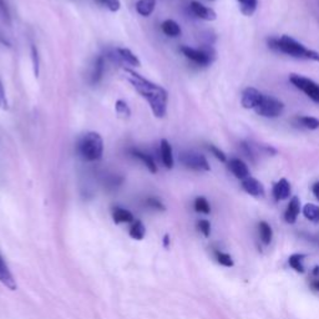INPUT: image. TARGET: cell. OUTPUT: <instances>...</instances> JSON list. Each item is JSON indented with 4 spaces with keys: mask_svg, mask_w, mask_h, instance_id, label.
Masks as SVG:
<instances>
[{
    "mask_svg": "<svg viewBox=\"0 0 319 319\" xmlns=\"http://www.w3.org/2000/svg\"><path fill=\"white\" fill-rule=\"evenodd\" d=\"M125 74L135 90L147 100L155 116L160 117V119L165 116L166 111H167V91L160 85L154 84L147 79L142 78L140 74L135 73L134 70L125 69Z\"/></svg>",
    "mask_w": 319,
    "mask_h": 319,
    "instance_id": "obj_1",
    "label": "cell"
},
{
    "mask_svg": "<svg viewBox=\"0 0 319 319\" xmlns=\"http://www.w3.org/2000/svg\"><path fill=\"white\" fill-rule=\"evenodd\" d=\"M268 46L277 53L287 54L297 59H306V60L319 61V53L306 48L303 44L297 41L289 35H282L281 38H269Z\"/></svg>",
    "mask_w": 319,
    "mask_h": 319,
    "instance_id": "obj_2",
    "label": "cell"
},
{
    "mask_svg": "<svg viewBox=\"0 0 319 319\" xmlns=\"http://www.w3.org/2000/svg\"><path fill=\"white\" fill-rule=\"evenodd\" d=\"M79 154L86 161H99L104 154V141L97 132H89L79 142Z\"/></svg>",
    "mask_w": 319,
    "mask_h": 319,
    "instance_id": "obj_3",
    "label": "cell"
},
{
    "mask_svg": "<svg viewBox=\"0 0 319 319\" xmlns=\"http://www.w3.org/2000/svg\"><path fill=\"white\" fill-rule=\"evenodd\" d=\"M181 51L191 61L202 66L210 65L216 59V51L211 46H205L202 49H193L190 48V46H182Z\"/></svg>",
    "mask_w": 319,
    "mask_h": 319,
    "instance_id": "obj_4",
    "label": "cell"
},
{
    "mask_svg": "<svg viewBox=\"0 0 319 319\" xmlns=\"http://www.w3.org/2000/svg\"><path fill=\"white\" fill-rule=\"evenodd\" d=\"M289 81H291L292 85H294L297 89L303 91L309 99H312L314 102L319 104V84L313 81L312 79H308L302 75H297V74H292V75L289 76Z\"/></svg>",
    "mask_w": 319,
    "mask_h": 319,
    "instance_id": "obj_5",
    "label": "cell"
},
{
    "mask_svg": "<svg viewBox=\"0 0 319 319\" xmlns=\"http://www.w3.org/2000/svg\"><path fill=\"white\" fill-rule=\"evenodd\" d=\"M256 112L259 116L269 117V119H274V117L281 116L282 112L284 110L283 102L279 101L278 99L273 96H268V95H263L261 104L256 107Z\"/></svg>",
    "mask_w": 319,
    "mask_h": 319,
    "instance_id": "obj_6",
    "label": "cell"
},
{
    "mask_svg": "<svg viewBox=\"0 0 319 319\" xmlns=\"http://www.w3.org/2000/svg\"><path fill=\"white\" fill-rule=\"evenodd\" d=\"M180 161L183 166L196 171H210V163L203 155L193 151H186L180 155Z\"/></svg>",
    "mask_w": 319,
    "mask_h": 319,
    "instance_id": "obj_7",
    "label": "cell"
},
{
    "mask_svg": "<svg viewBox=\"0 0 319 319\" xmlns=\"http://www.w3.org/2000/svg\"><path fill=\"white\" fill-rule=\"evenodd\" d=\"M262 99H263V94L261 91H258L254 87H247L242 92L241 104L244 109H256L261 104Z\"/></svg>",
    "mask_w": 319,
    "mask_h": 319,
    "instance_id": "obj_8",
    "label": "cell"
},
{
    "mask_svg": "<svg viewBox=\"0 0 319 319\" xmlns=\"http://www.w3.org/2000/svg\"><path fill=\"white\" fill-rule=\"evenodd\" d=\"M0 283L4 284L10 291H16V288H18L15 277H14L13 272L10 271L8 263L1 254H0Z\"/></svg>",
    "mask_w": 319,
    "mask_h": 319,
    "instance_id": "obj_9",
    "label": "cell"
},
{
    "mask_svg": "<svg viewBox=\"0 0 319 319\" xmlns=\"http://www.w3.org/2000/svg\"><path fill=\"white\" fill-rule=\"evenodd\" d=\"M191 11L193 13V15H196L197 18L202 19V20L206 21H213L217 15H216V11L213 9L207 8L203 4L198 3V1H191L190 4Z\"/></svg>",
    "mask_w": 319,
    "mask_h": 319,
    "instance_id": "obj_10",
    "label": "cell"
},
{
    "mask_svg": "<svg viewBox=\"0 0 319 319\" xmlns=\"http://www.w3.org/2000/svg\"><path fill=\"white\" fill-rule=\"evenodd\" d=\"M242 188L246 191L248 195L253 196V197H262L264 196V187L257 178L247 177L242 180Z\"/></svg>",
    "mask_w": 319,
    "mask_h": 319,
    "instance_id": "obj_11",
    "label": "cell"
},
{
    "mask_svg": "<svg viewBox=\"0 0 319 319\" xmlns=\"http://www.w3.org/2000/svg\"><path fill=\"white\" fill-rule=\"evenodd\" d=\"M228 168L235 175V177L239 178V180H244V178L249 177L248 167L241 159H237V157L231 159L228 161Z\"/></svg>",
    "mask_w": 319,
    "mask_h": 319,
    "instance_id": "obj_12",
    "label": "cell"
},
{
    "mask_svg": "<svg viewBox=\"0 0 319 319\" xmlns=\"http://www.w3.org/2000/svg\"><path fill=\"white\" fill-rule=\"evenodd\" d=\"M160 154H161V160L162 163L166 168L171 170L175 165L173 161V155H172V147H171L170 142L167 140L162 139L161 140V146H160Z\"/></svg>",
    "mask_w": 319,
    "mask_h": 319,
    "instance_id": "obj_13",
    "label": "cell"
},
{
    "mask_svg": "<svg viewBox=\"0 0 319 319\" xmlns=\"http://www.w3.org/2000/svg\"><path fill=\"white\" fill-rule=\"evenodd\" d=\"M291 196V185L286 178H281L273 186V197L276 201H283Z\"/></svg>",
    "mask_w": 319,
    "mask_h": 319,
    "instance_id": "obj_14",
    "label": "cell"
},
{
    "mask_svg": "<svg viewBox=\"0 0 319 319\" xmlns=\"http://www.w3.org/2000/svg\"><path fill=\"white\" fill-rule=\"evenodd\" d=\"M299 212H301V202H299V198L294 196V197H292V200L289 201L286 212H284V220H286V222L293 225L297 221Z\"/></svg>",
    "mask_w": 319,
    "mask_h": 319,
    "instance_id": "obj_15",
    "label": "cell"
},
{
    "mask_svg": "<svg viewBox=\"0 0 319 319\" xmlns=\"http://www.w3.org/2000/svg\"><path fill=\"white\" fill-rule=\"evenodd\" d=\"M116 56L119 58V60H121L122 63L127 64V65L131 66H140L141 63H140L139 58L132 53L130 49L126 48H117L116 49Z\"/></svg>",
    "mask_w": 319,
    "mask_h": 319,
    "instance_id": "obj_16",
    "label": "cell"
},
{
    "mask_svg": "<svg viewBox=\"0 0 319 319\" xmlns=\"http://www.w3.org/2000/svg\"><path fill=\"white\" fill-rule=\"evenodd\" d=\"M112 218L115 223H132L135 221L134 215L129 210L122 207H115L112 210Z\"/></svg>",
    "mask_w": 319,
    "mask_h": 319,
    "instance_id": "obj_17",
    "label": "cell"
},
{
    "mask_svg": "<svg viewBox=\"0 0 319 319\" xmlns=\"http://www.w3.org/2000/svg\"><path fill=\"white\" fill-rule=\"evenodd\" d=\"M131 154L134 155L135 157H137V159L141 161L142 163H144L145 166H146L147 168H149V171L151 173H156L157 172V165L156 162H155V160L152 159L150 155L147 154H144V152L139 151V150H131Z\"/></svg>",
    "mask_w": 319,
    "mask_h": 319,
    "instance_id": "obj_18",
    "label": "cell"
},
{
    "mask_svg": "<svg viewBox=\"0 0 319 319\" xmlns=\"http://www.w3.org/2000/svg\"><path fill=\"white\" fill-rule=\"evenodd\" d=\"M156 8V0H139L136 3V11L142 16H150Z\"/></svg>",
    "mask_w": 319,
    "mask_h": 319,
    "instance_id": "obj_19",
    "label": "cell"
},
{
    "mask_svg": "<svg viewBox=\"0 0 319 319\" xmlns=\"http://www.w3.org/2000/svg\"><path fill=\"white\" fill-rule=\"evenodd\" d=\"M129 235L132 239H136V241H141L144 239L145 235H146V228H145L144 223L140 220H136L132 222L131 227L129 230Z\"/></svg>",
    "mask_w": 319,
    "mask_h": 319,
    "instance_id": "obj_20",
    "label": "cell"
},
{
    "mask_svg": "<svg viewBox=\"0 0 319 319\" xmlns=\"http://www.w3.org/2000/svg\"><path fill=\"white\" fill-rule=\"evenodd\" d=\"M104 69H105V63L104 58L102 56H99L96 59L94 64V68H92L91 73V84H97L100 82V80L102 79V75H104Z\"/></svg>",
    "mask_w": 319,
    "mask_h": 319,
    "instance_id": "obj_21",
    "label": "cell"
},
{
    "mask_svg": "<svg viewBox=\"0 0 319 319\" xmlns=\"http://www.w3.org/2000/svg\"><path fill=\"white\" fill-rule=\"evenodd\" d=\"M161 29H162L163 33L167 36H170V38H176V36L181 35L180 25H178L175 20H171V19L163 21L162 25H161Z\"/></svg>",
    "mask_w": 319,
    "mask_h": 319,
    "instance_id": "obj_22",
    "label": "cell"
},
{
    "mask_svg": "<svg viewBox=\"0 0 319 319\" xmlns=\"http://www.w3.org/2000/svg\"><path fill=\"white\" fill-rule=\"evenodd\" d=\"M239 4V9L241 13L246 16H252L254 11L257 10V5H258V0H237Z\"/></svg>",
    "mask_w": 319,
    "mask_h": 319,
    "instance_id": "obj_23",
    "label": "cell"
},
{
    "mask_svg": "<svg viewBox=\"0 0 319 319\" xmlns=\"http://www.w3.org/2000/svg\"><path fill=\"white\" fill-rule=\"evenodd\" d=\"M306 254L303 253H294L292 256H289L288 258V263L292 268L294 269L298 273H304V266H303V261L306 258Z\"/></svg>",
    "mask_w": 319,
    "mask_h": 319,
    "instance_id": "obj_24",
    "label": "cell"
},
{
    "mask_svg": "<svg viewBox=\"0 0 319 319\" xmlns=\"http://www.w3.org/2000/svg\"><path fill=\"white\" fill-rule=\"evenodd\" d=\"M259 228V236H261V239L264 244H269L272 241V237H273V231H272V227L267 222L262 221L258 225Z\"/></svg>",
    "mask_w": 319,
    "mask_h": 319,
    "instance_id": "obj_25",
    "label": "cell"
},
{
    "mask_svg": "<svg viewBox=\"0 0 319 319\" xmlns=\"http://www.w3.org/2000/svg\"><path fill=\"white\" fill-rule=\"evenodd\" d=\"M303 215L307 220L319 222V207L313 203H307L303 208Z\"/></svg>",
    "mask_w": 319,
    "mask_h": 319,
    "instance_id": "obj_26",
    "label": "cell"
},
{
    "mask_svg": "<svg viewBox=\"0 0 319 319\" xmlns=\"http://www.w3.org/2000/svg\"><path fill=\"white\" fill-rule=\"evenodd\" d=\"M298 124L301 126L306 127L308 130H317L319 129V119L313 116H301L298 117Z\"/></svg>",
    "mask_w": 319,
    "mask_h": 319,
    "instance_id": "obj_27",
    "label": "cell"
},
{
    "mask_svg": "<svg viewBox=\"0 0 319 319\" xmlns=\"http://www.w3.org/2000/svg\"><path fill=\"white\" fill-rule=\"evenodd\" d=\"M195 210L200 213L208 215V213L211 212V206L210 203H208V201L201 196V197H197L195 200Z\"/></svg>",
    "mask_w": 319,
    "mask_h": 319,
    "instance_id": "obj_28",
    "label": "cell"
},
{
    "mask_svg": "<svg viewBox=\"0 0 319 319\" xmlns=\"http://www.w3.org/2000/svg\"><path fill=\"white\" fill-rule=\"evenodd\" d=\"M115 109H116V114L119 115V117H121V119H129L130 115H131V110H130L129 105L125 101H122V100H119V101L116 102Z\"/></svg>",
    "mask_w": 319,
    "mask_h": 319,
    "instance_id": "obj_29",
    "label": "cell"
},
{
    "mask_svg": "<svg viewBox=\"0 0 319 319\" xmlns=\"http://www.w3.org/2000/svg\"><path fill=\"white\" fill-rule=\"evenodd\" d=\"M215 256H216V259H217L218 263L222 264V266L233 267V264H235L232 257H231L228 253H223V252H221V251H215Z\"/></svg>",
    "mask_w": 319,
    "mask_h": 319,
    "instance_id": "obj_30",
    "label": "cell"
},
{
    "mask_svg": "<svg viewBox=\"0 0 319 319\" xmlns=\"http://www.w3.org/2000/svg\"><path fill=\"white\" fill-rule=\"evenodd\" d=\"M31 61H33L34 75L38 78L39 73H40V58H39L38 49L35 45H31Z\"/></svg>",
    "mask_w": 319,
    "mask_h": 319,
    "instance_id": "obj_31",
    "label": "cell"
},
{
    "mask_svg": "<svg viewBox=\"0 0 319 319\" xmlns=\"http://www.w3.org/2000/svg\"><path fill=\"white\" fill-rule=\"evenodd\" d=\"M146 206L147 207L152 208V210H156V211H161V212H163V211L166 210L165 205H163L162 202H161V200H159V198L156 197H149L146 200Z\"/></svg>",
    "mask_w": 319,
    "mask_h": 319,
    "instance_id": "obj_32",
    "label": "cell"
},
{
    "mask_svg": "<svg viewBox=\"0 0 319 319\" xmlns=\"http://www.w3.org/2000/svg\"><path fill=\"white\" fill-rule=\"evenodd\" d=\"M100 4L106 6L110 11L115 13V11L119 10L121 8V3H120V0H97Z\"/></svg>",
    "mask_w": 319,
    "mask_h": 319,
    "instance_id": "obj_33",
    "label": "cell"
},
{
    "mask_svg": "<svg viewBox=\"0 0 319 319\" xmlns=\"http://www.w3.org/2000/svg\"><path fill=\"white\" fill-rule=\"evenodd\" d=\"M208 150H210L211 154H212L216 159L220 160L221 162H226V161H227V156L225 155V152L218 149L217 146H215V145H208Z\"/></svg>",
    "mask_w": 319,
    "mask_h": 319,
    "instance_id": "obj_34",
    "label": "cell"
},
{
    "mask_svg": "<svg viewBox=\"0 0 319 319\" xmlns=\"http://www.w3.org/2000/svg\"><path fill=\"white\" fill-rule=\"evenodd\" d=\"M197 228L205 237L211 235V223L207 220H200L197 222Z\"/></svg>",
    "mask_w": 319,
    "mask_h": 319,
    "instance_id": "obj_35",
    "label": "cell"
},
{
    "mask_svg": "<svg viewBox=\"0 0 319 319\" xmlns=\"http://www.w3.org/2000/svg\"><path fill=\"white\" fill-rule=\"evenodd\" d=\"M0 109L8 110V101H6L5 92H4V87L1 81H0Z\"/></svg>",
    "mask_w": 319,
    "mask_h": 319,
    "instance_id": "obj_36",
    "label": "cell"
},
{
    "mask_svg": "<svg viewBox=\"0 0 319 319\" xmlns=\"http://www.w3.org/2000/svg\"><path fill=\"white\" fill-rule=\"evenodd\" d=\"M312 192H313L314 197H316L317 200H319V181H317V182L312 186Z\"/></svg>",
    "mask_w": 319,
    "mask_h": 319,
    "instance_id": "obj_37",
    "label": "cell"
},
{
    "mask_svg": "<svg viewBox=\"0 0 319 319\" xmlns=\"http://www.w3.org/2000/svg\"><path fill=\"white\" fill-rule=\"evenodd\" d=\"M307 238H308L309 241L314 242V243L317 244V246H319V238L318 237H314V236H308V235H304Z\"/></svg>",
    "mask_w": 319,
    "mask_h": 319,
    "instance_id": "obj_38",
    "label": "cell"
},
{
    "mask_svg": "<svg viewBox=\"0 0 319 319\" xmlns=\"http://www.w3.org/2000/svg\"><path fill=\"white\" fill-rule=\"evenodd\" d=\"M311 287L314 289V291L319 292V279H314V281L311 283Z\"/></svg>",
    "mask_w": 319,
    "mask_h": 319,
    "instance_id": "obj_39",
    "label": "cell"
},
{
    "mask_svg": "<svg viewBox=\"0 0 319 319\" xmlns=\"http://www.w3.org/2000/svg\"><path fill=\"white\" fill-rule=\"evenodd\" d=\"M312 274H313L314 277H317V278H319V266L314 267L313 271H312Z\"/></svg>",
    "mask_w": 319,
    "mask_h": 319,
    "instance_id": "obj_40",
    "label": "cell"
},
{
    "mask_svg": "<svg viewBox=\"0 0 319 319\" xmlns=\"http://www.w3.org/2000/svg\"><path fill=\"white\" fill-rule=\"evenodd\" d=\"M168 241H170V239H168V235H166L165 237H163V244H165L166 247H168Z\"/></svg>",
    "mask_w": 319,
    "mask_h": 319,
    "instance_id": "obj_41",
    "label": "cell"
},
{
    "mask_svg": "<svg viewBox=\"0 0 319 319\" xmlns=\"http://www.w3.org/2000/svg\"><path fill=\"white\" fill-rule=\"evenodd\" d=\"M0 8L3 9V10H4V11H6V8H5V5H4L3 0H0Z\"/></svg>",
    "mask_w": 319,
    "mask_h": 319,
    "instance_id": "obj_42",
    "label": "cell"
}]
</instances>
